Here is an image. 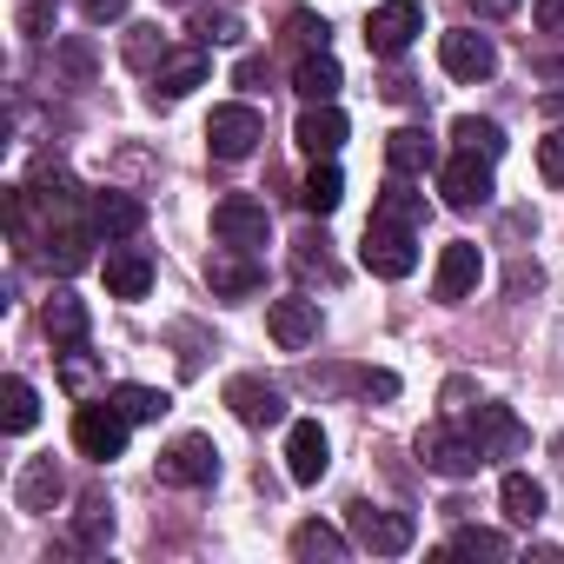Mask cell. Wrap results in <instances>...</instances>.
<instances>
[{
    "label": "cell",
    "mask_w": 564,
    "mask_h": 564,
    "mask_svg": "<svg viewBox=\"0 0 564 564\" xmlns=\"http://www.w3.org/2000/svg\"><path fill=\"white\" fill-rule=\"evenodd\" d=\"M538 286H544V272H538V265H524V259L505 272V293H511V300H524V293H538Z\"/></svg>",
    "instance_id": "obj_39"
},
{
    "label": "cell",
    "mask_w": 564,
    "mask_h": 564,
    "mask_svg": "<svg viewBox=\"0 0 564 564\" xmlns=\"http://www.w3.org/2000/svg\"><path fill=\"white\" fill-rule=\"evenodd\" d=\"M41 259L54 265V272H80L87 259H94V226H47V239H41Z\"/></svg>",
    "instance_id": "obj_22"
},
{
    "label": "cell",
    "mask_w": 564,
    "mask_h": 564,
    "mask_svg": "<svg viewBox=\"0 0 564 564\" xmlns=\"http://www.w3.org/2000/svg\"><path fill=\"white\" fill-rule=\"evenodd\" d=\"M412 538H419L412 511H379V505H352V544H366V551H379V557H399V551H412Z\"/></svg>",
    "instance_id": "obj_3"
},
{
    "label": "cell",
    "mask_w": 564,
    "mask_h": 564,
    "mask_svg": "<svg viewBox=\"0 0 564 564\" xmlns=\"http://www.w3.org/2000/svg\"><path fill=\"white\" fill-rule=\"evenodd\" d=\"M259 80H265V61H259V54H252V61H239V87H259Z\"/></svg>",
    "instance_id": "obj_47"
},
{
    "label": "cell",
    "mask_w": 564,
    "mask_h": 564,
    "mask_svg": "<svg viewBox=\"0 0 564 564\" xmlns=\"http://www.w3.org/2000/svg\"><path fill=\"white\" fill-rule=\"evenodd\" d=\"M213 232H219V246L259 252V246H265V232H272V219H265V206H259V199H246V193H226V199L213 206Z\"/></svg>",
    "instance_id": "obj_6"
},
{
    "label": "cell",
    "mask_w": 564,
    "mask_h": 564,
    "mask_svg": "<svg viewBox=\"0 0 564 564\" xmlns=\"http://www.w3.org/2000/svg\"><path fill=\"white\" fill-rule=\"evenodd\" d=\"M87 226H94V232H107V239H127V232H140V226H147V206H140L133 193L107 186V193H94V199H87Z\"/></svg>",
    "instance_id": "obj_16"
},
{
    "label": "cell",
    "mask_w": 564,
    "mask_h": 564,
    "mask_svg": "<svg viewBox=\"0 0 564 564\" xmlns=\"http://www.w3.org/2000/svg\"><path fill=\"white\" fill-rule=\"evenodd\" d=\"M471 14H485V21H505V14H518V0H471Z\"/></svg>",
    "instance_id": "obj_44"
},
{
    "label": "cell",
    "mask_w": 564,
    "mask_h": 564,
    "mask_svg": "<svg viewBox=\"0 0 564 564\" xmlns=\"http://www.w3.org/2000/svg\"><path fill=\"white\" fill-rule=\"evenodd\" d=\"M419 34H425L419 0H386V8H372V21H366V47H372V54H386V61H399Z\"/></svg>",
    "instance_id": "obj_4"
},
{
    "label": "cell",
    "mask_w": 564,
    "mask_h": 564,
    "mask_svg": "<svg viewBox=\"0 0 564 564\" xmlns=\"http://www.w3.org/2000/svg\"><path fill=\"white\" fill-rule=\"evenodd\" d=\"M372 219H392V226H412V232L425 226V199H419V193L405 186V173H399V180H392V186L379 193V206H372Z\"/></svg>",
    "instance_id": "obj_31"
},
{
    "label": "cell",
    "mask_w": 564,
    "mask_h": 564,
    "mask_svg": "<svg viewBox=\"0 0 564 564\" xmlns=\"http://www.w3.org/2000/svg\"><path fill=\"white\" fill-rule=\"evenodd\" d=\"M41 326H47L54 346H80V339H87V306H80L74 293H54V300L41 306Z\"/></svg>",
    "instance_id": "obj_25"
},
{
    "label": "cell",
    "mask_w": 564,
    "mask_h": 564,
    "mask_svg": "<svg viewBox=\"0 0 564 564\" xmlns=\"http://www.w3.org/2000/svg\"><path fill=\"white\" fill-rule=\"evenodd\" d=\"M160 478H166V485H213V478H219V445H213L206 432L173 438V445L160 452Z\"/></svg>",
    "instance_id": "obj_8"
},
{
    "label": "cell",
    "mask_w": 564,
    "mask_h": 564,
    "mask_svg": "<svg viewBox=\"0 0 564 564\" xmlns=\"http://www.w3.org/2000/svg\"><path fill=\"white\" fill-rule=\"evenodd\" d=\"M293 87L306 94V107H319V100H333V94L346 87V74H339V61H333L326 47H313V54L293 67Z\"/></svg>",
    "instance_id": "obj_24"
},
{
    "label": "cell",
    "mask_w": 564,
    "mask_h": 564,
    "mask_svg": "<svg viewBox=\"0 0 564 564\" xmlns=\"http://www.w3.org/2000/svg\"><path fill=\"white\" fill-rule=\"evenodd\" d=\"M259 140H265V120H259L252 107H213V120H206L213 160H246Z\"/></svg>",
    "instance_id": "obj_9"
},
{
    "label": "cell",
    "mask_w": 564,
    "mask_h": 564,
    "mask_svg": "<svg viewBox=\"0 0 564 564\" xmlns=\"http://www.w3.org/2000/svg\"><path fill=\"white\" fill-rule=\"evenodd\" d=\"M74 538H80L87 551L113 538V511H107V498H80V511H74Z\"/></svg>",
    "instance_id": "obj_33"
},
{
    "label": "cell",
    "mask_w": 564,
    "mask_h": 564,
    "mask_svg": "<svg viewBox=\"0 0 564 564\" xmlns=\"http://www.w3.org/2000/svg\"><path fill=\"white\" fill-rule=\"evenodd\" d=\"M61 61H67V74H80V80L94 74V54H87V47H61Z\"/></svg>",
    "instance_id": "obj_45"
},
{
    "label": "cell",
    "mask_w": 564,
    "mask_h": 564,
    "mask_svg": "<svg viewBox=\"0 0 564 564\" xmlns=\"http://www.w3.org/2000/svg\"><path fill=\"white\" fill-rule=\"evenodd\" d=\"M47 21H54V0H34V8H28V14H21V28H28V34H34V41H41V34H47Z\"/></svg>",
    "instance_id": "obj_43"
},
{
    "label": "cell",
    "mask_w": 564,
    "mask_h": 564,
    "mask_svg": "<svg viewBox=\"0 0 564 564\" xmlns=\"http://www.w3.org/2000/svg\"><path fill=\"white\" fill-rule=\"evenodd\" d=\"M206 279H213V293H219V300H246V293H259V286H265L259 259H252V252H239V246L213 252V259H206Z\"/></svg>",
    "instance_id": "obj_15"
},
{
    "label": "cell",
    "mask_w": 564,
    "mask_h": 564,
    "mask_svg": "<svg viewBox=\"0 0 564 564\" xmlns=\"http://www.w3.org/2000/svg\"><path fill=\"white\" fill-rule=\"evenodd\" d=\"M127 425H133V419H127L120 405H80V412H74V445L107 465V458L127 452Z\"/></svg>",
    "instance_id": "obj_7"
},
{
    "label": "cell",
    "mask_w": 564,
    "mask_h": 564,
    "mask_svg": "<svg viewBox=\"0 0 564 564\" xmlns=\"http://www.w3.org/2000/svg\"><path fill=\"white\" fill-rule=\"evenodd\" d=\"M359 259H366V272H379V279H405V272L419 265V239H412V226L372 219L366 239H359Z\"/></svg>",
    "instance_id": "obj_2"
},
{
    "label": "cell",
    "mask_w": 564,
    "mask_h": 564,
    "mask_svg": "<svg viewBox=\"0 0 564 564\" xmlns=\"http://www.w3.org/2000/svg\"><path fill=\"white\" fill-rule=\"evenodd\" d=\"M498 498H505V518H511V524H538V518H544V485L524 478V471H505Z\"/></svg>",
    "instance_id": "obj_26"
},
{
    "label": "cell",
    "mask_w": 564,
    "mask_h": 564,
    "mask_svg": "<svg viewBox=\"0 0 564 564\" xmlns=\"http://www.w3.org/2000/svg\"><path fill=\"white\" fill-rule=\"evenodd\" d=\"M326 452H333V445H326V432H319L313 419H300V425L286 432V471H293V485H319V478H326V465H333Z\"/></svg>",
    "instance_id": "obj_17"
},
{
    "label": "cell",
    "mask_w": 564,
    "mask_h": 564,
    "mask_svg": "<svg viewBox=\"0 0 564 564\" xmlns=\"http://www.w3.org/2000/svg\"><path fill=\"white\" fill-rule=\"evenodd\" d=\"M538 113H544V120H564V87H557V94H544V100H538Z\"/></svg>",
    "instance_id": "obj_50"
},
{
    "label": "cell",
    "mask_w": 564,
    "mask_h": 564,
    "mask_svg": "<svg viewBox=\"0 0 564 564\" xmlns=\"http://www.w3.org/2000/svg\"><path fill=\"white\" fill-rule=\"evenodd\" d=\"M438 193H445V206H458V213L485 206V199H491V160H485V153L445 160V166H438Z\"/></svg>",
    "instance_id": "obj_11"
},
{
    "label": "cell",
    "mask_w": 564,
    "mask_h": 564,
    "mask_svg": "<svg viewBox=\"0 0 564 564\" xmlns=\"http://www.w3.org/2000/svg\"><path fill=\"white\" fill-rule=\"evenodd\" d=\"M107 293L113 300H147L153 293V259L140 246H113L107 252Z\"/></svg>",
    "instance_id": "obj_20"
},
{
    "label": "cell",
    "mask_w": 564,
    "mask_h": 564,
    "mask_svg": "<svg viewBox=\"0 0 564 564\" xmlns=\"http://www.w3.org/2000/svg\"><path fill=\"white\" fill-rule=\"evenodd\" d=\"M293 557H300V564H339V557H346V538H339L333 524L313 518V524L293 531Z\"/></svg>",
    "instance_id": "obj_28"
},
{
    "label": "cell",
    "mask_w": 564,
    "mask_h": 564,
    "mask_svg": "<svg viewBox=\"0 0 564 564\" xmlns=\"http://www.w3.org/2000/svg\"><path fill=\"white\" fill-rule=\"evenodd\" d=\"M226 405L239 425L265 432V425H286V392L265 386V379H226Z\"/></svg>",
    "instance_id": "obj_13"
},
{
    "label": "cell",
    "mask_w": 564,
    "mask_h": 564,
    "mask_svg": "<svg viewBox=\"0 0 564 564\" xmlns=\"http://www.w3.org/2000/svg\"><path fill=\"white\" fill-rule=\"evenodd\" d=\"M61 498H67V478H61L54 458H34V465L21 471V485H14V505H21V511H54Z\"/></svg>",
    "instance_id": "obj_23"
},
{
    "label": "cell",
    "mask_w": 564,
    "mask_h": 564,
    "mask_svg": "<svg viewBox=\"0 0 564 564\" xmlns=\"http://www.w3.org/2000/svg\"><path fill=\"white\" fill-rule=\"evenodd\" d=\"M286 34H293L300 47H326V21H313V14H293V21H286Z\"/></svg>",
    "instance_id": "obj_41"
},
{
    "label": "cell",
    "mask_w": 564,
    "mask_h": 564,
    "mask_svg": "<svg viewBox=\"0 0 564 564\" xmlns=\"http://www.w3.org/2000/svg\"><path fill=\"white\" fill-rule=\"evenodd\" d=\"M538 173H544L551 186H564V127H551V133L538 140Z\"/></svg>",
    "instance_id": "obj_37"
},
{
    "label": "cell",
    "mask_w": 564,
    "mask_h": 564,
    "mask_svg": "<svg viewBox=\"0 0 564 564\" xmlns=\"http://www.w3.org/2000/svg\"><path fill=\"white\" fill-rule=\"evenodd\" d=\"M452 140H458V153H485V160L505 153V127L498 120H478V113H458L452 120Z\"/></svg>",
    "instance_id": "obj_30"
},
{
    "label": "cell",
    "mask_w": 564,
    "mask_h": 564,
    "mask_svg": "<svg viewBox=\"0 0 564 564\" xmlns=\"http://www.w3.org/2000/svg\"><path fill=\"white\" fill-rule=\"evenodd\" d=\"M366 392H379V399H392V392H399V379H392V372H366Z\"/></svg>",
    "instance_id": "obj_48"
},
{
    "label": "cell",
    "mask_w": 564,
    "mask_h": 564,
    "mask_svg": "<svg viewBox=\"0 0 564 564\" xmlns=\"http://www.w3.org/2000/svg\"><path fill=\"white\" fill-rule=\"evenodd\" d=\"M386 160H392V173L419 180V173H432V166H438V140H432L425 127H399V133L386 140Z\"/></svg>",
    "instance_id": "obj_21"
},
{
    "label": "cell",
    "mask_w": 564,
    "mask_h": 564,
    "mask_svg": "<svg viewBox=\"0 0 564 564\" xmlns=\"http://www.w3.org/2000/svg\"><path fill=\"white\" fill-rule=\"evenodd\" d=\"M127 8H133V0H80V14H87L94 28H107V21H127Z\"/></svg>",
    "instance_id": "obj_40"
},
{
    "label": "cell",
    "mask_w": 564,
    "mask_h": 564,
    "mask_svg": "<svg viewBox=\"0 0 564 564\" xmlns=\"http://www.w3.org/2000/svg\"><path fill=\"white\" fill-rule=\"evenodd\" d=\"M34 419H41L34 386H28V379H8V386H0V425H8V432L21 438V432H34Z\"/></svg>",
    "instance_id": "obj_29"
},
{
    "label": "cell",
    "mask_w": 564,
    "mask_h": 564,
    "mask_svg": "<svg viewBox=\"0 0 564 564\" xmlns=\"http://www.w3.org/2000/svg\"><path fill=\"white\" fill-rule=\"evenodd\" d=\"M127 61H133V67H153V61H166V41H160V28H133V34H127Z\"/></svg>",
    "instance_id": "obj_36"
},
{
    "label": "cell",
    "mask_w": 564,
    "mask_h": 564,
    "mask_svg": "<svg viewBox=\"0 0 564 564\" xmlns=\"http://www.w3.org/2000/svg\"><path fill=\"white\" fill-rule=\"evenodd\" d=\"M445 551H458V557H511V538L505 531H485V524H465V531H452Z\"/></svg>",
    "instance_id": "obj_32"
},
{
    "label": "cell",
    "mask_w": 564,
    "mask_h": 564,
    "mask_svg": "<svg viewBox=\"0 0 564 564\" xmlns=\"http://www.w3.org/2000/svg\"><path fill=\"white\" fill-rule=\"evenodd\" d=\"M438 67L452 74V80H491L498 74V47L485 41V34H471V28H452V34H438Z\"/></svg>",
    "instance_id": "obj_5"
},
{
    "label": "cell",
    "mask_w": 564,
    "mask_h": 564,
    "mask_svg": "<svg viewBox=\"0 0 564 564\" xmlns=\"http://www.w3.org/2000/svg\"><path fill=\"white\" fill-rule=\"evenodd\" d=\"M113 405H120L133 425H147V419H160L173 399H166V392H153V386H120V392H113Z\"/></svg>",
    "instance_id": "obj_35"
},
{
    "label": "cell",
    "mask_w": 564,
    "mask_h": 564,
    "mask_svg": "<svg viewBox=\"0 0 564 564\" xmlns=\"http://www.w3.org/2000/svg\"><path fill=\"white\" fill-rule=\"evenodd\" d=\"M531 21L538 34H564V0H531Z\"/></svg>",
    "instance_id": "obj_42"
},
{
    "label": "cell",
    "mask_w": 564,
    "mask_h": 564,
    "mask_svg": "<svg viewBox=\"0 0 564 564\" xmlns=\"http://www.w3.org/2000/svg\"><path fill=\"white\" fill-rule=\"evenodd\" d=\"M94 379H100V359H94V352H80V346H67V352H61V386H67L74 399H87V392H94Z\"/></svg>",
    "instance_id": "obj_34"
},
{
    "label": "cell",
    "mask_w": 564,
    "mask_h": 564,
    "mask_svg": "<svg viewBox=\"0 0 564 564\" xmlns=\"http://www.w3.org/2000/svg\"><path fill=\"white\" fill-rule=\"evenodd\" d=\"M199 41H239V14H232V8L199 14Z\"/></svg>",
    "instance_id": "obj_38"
},
{
    "label": "cell",
    "mask_w": 564,
    "mask_h": 564,
    "mask_svg": "<svg viewBox=\"0 0 564 564\" xmlns=\"http://www.w3.org/2000/svg\"><path fill=\"white\" fill-rule=\"evenodd\" d=\"M465 432L478 438L485 465H491V458L524 452V425H518V412H511V405H471V412H465Z\"/></svg>",
    "instance_id": "obj_12"
},
{
    "label": "cell",
    "mask_w": 564,
    "mask_h": 564,
    "mask_svg": "<svg viewBox=\"0 0 564 564\" xmlns=\"http://www.w3.org/2000/svg\"><path fill=\"white\" fill-rule=\"evenodd\" d=\"M339 199H346V180H339V166H333V160H319V166L306 173V186H300V206L326 219V213H339Z\"/></svg>",
    "instance_id": "obj_27"
},
{
    "label": "cell",
    "mask_w": 564,
    "mask_h": 564,
    "mask_svg": "<svg viewBox=\"0 0 564 564\" xmlns=\"http://www.w3.org/2000/svg\"><path fill=\"white\" fill-rule=\"evenodd\" d=\"M478 272H485L478 246H471V239H452V246L438 252V272H432V300H445V306L471 300V293H478Z\"/></svg>",
    "instance_id": "obj_10"
},
{
    "label": "cell",
    "mask_w": 564,
    "mask_h": 564,
    "mask_svg": "<svg viewBox=\"0 0 564 564\" xmlns=\"http://www.w3.org/2000/svg\"><path fill=\"white\" fill-rule=\"evenodd\" d=\"M445 412H471V386H465V379L445 386Z\"/></svg>",
    "instance_id": "obj_46"
},
{
    "label": "cell",
    "mask_w": 564,
    "mask_h": 564,
    "mask_svg": "<svg viewBox=\"0 0 564 564\" xmlns=\"http://www.w3.org/2000/svg\"><path fill=\"white\" fill-rule=\"evenodd\" d=\"M419 458H425V471H438V478H471V471L485 465L478 438H471V432H458V425H445V419L419 432Z\"/></svg>",
    "instance_id": "obj_1"
},
{
    "label": "cell",
    "mask_w": 564,
    "mask_h": 564,
    "mask_svg": "<svg viewBox=\"0 0 564 564\" xmlns=\"http://www.w3.org/2000/svg\"><path fill=\"white\" fill-rule=\"evenodd\" d=\"M293 140H300V147H306L313 160H333V153L346 147V113H339L333 100H319V107H306V113H300Z\"/></svg>",
    "instance_id": "obj_19"
},
{
    "label": "cell",
    "mask_w": 564,
    "mask_h": 564,
    "mask_svg": "<svg viewBox=\"0 0 564 564\" xmlns=\"http://www.w3.org/2000/svg\"><path fill=\"white\" fill-rule=\"evenodd\" d=\"M193 87H206V47H180L153 67V100H186Z\"/></svg>",
    "instance_id": "obj_18"
},
{
    "label": "cell",
    "mask_w": 564,
    "mask_h": 564,
    "mask_svg": "<svg viewBox=\"0 0 564 564\" xmlns=\"http://www.w3.org/2000/svg\"><path fill=\"white\" fill-rule=\"evenodd\" d=\"M379 94H386V100H412V80H405V74H392V80H386Z\"/></svg>",
    "instance_id": "obj_49"
},
{
    "label": "cell",
    "mask_w": 564,
    "mask_h": 564,
    "mask_svg": "<svg viewBox=\"0 0 564 564\" xmlns=\"http://www.w3.org/2000/svg\"><path fill=\"white\" fill-rule=\"evenodd\" d=\"M265 333L279 339V352H306L319 339V300H272L265 306Z\"/></svg>",
    "instance_id": "obj_14"
}]
</instances>
